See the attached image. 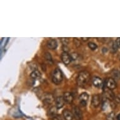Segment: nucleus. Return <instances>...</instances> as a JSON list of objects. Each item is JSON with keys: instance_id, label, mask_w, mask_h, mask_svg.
<instances>
[{"instance_id": "9", "label": "nucleus", "mask_w": 120, "mask_h": 120, "mask_svg": "<svg viewBox=\"0 0 120 120\" xmlns=\"http://www.w3.org/2000/svg\"><path fill=\"white\" fill-rule=\"evenodd\" d=\"M63 98L65 102L68 104L72 103L73 101H74V96L72 93H69V92H66L64 93L63 95Z\"/></svg>"}, {"instance_id": "10", "label": "nucleus", "mask_w": 120, "mask_h": 120, "mask_svg": "<svg viewBox=\"0 0 120 120\" xmlns=\"http://www.w3.org/2000/svg\"><path fill=\"white\" fill-rule=\"evenodd\" d=\"M65 101L64 99L63 96L57 97L55 99V104H56V107L58 109L62 108L64 106Z\"/></svg>"}, {"instance_id": "14", "label": "nucleus", "mask_w": 120, "mask_h": 120, "mask_svg": "<svg viewBox=\"0 0 120 120\" xmlns=\"http://www.w3.org/2000/svg\"><path fill=\"white\" fill-rule=\"evenodd\" d=\"M57 108L56 106H52L49 109V115L51 118H55L57 116Z\"/></svg>"}, {"instance_id": "18", "label": "nucleus", "mask_w": 120, "mask_h": 120, "mask_svg": "<svg viewBox=\"0 0 120 120\" xmlns=\"http://www.w3.org/2000/svg\"><path fill=\"white\" fill-rule=\"evenodd\" d=\"M106 120H115V114L114 112H109L106 116Z\"/></svg>"}, {"instance_id": "11", "label": "nucleus", "mask_w": 120, "mask_h": 120, "mask_svg": "<svg viewBox=\"0 0 120 120\" xmlns=\"http://www.w3.org/2000/svg\"><path fill=\"white\" fill-rule=\"evenodd\" d=\"M47 46L49 49L51 50H55L57 47V42L54 39L49 40L47 42Z\"/></svg>"}, {"instance_id": "5", "label": "nucleus", "mask_w": 120, "mask_h": 120, "mask_svg": "<svg viewBox=\"0 0 120 120\" xmlns=\"http://www.w3.org/2000/svg\"><path fill=\"white\" fill-rule=\"evenodd\" d=\"M101 101H102V98L100 95L94 94L93 95L92 99H91V104L94 108H97L100 105Z\"/></svg>"}, {"instance_id": "12", "label": "nucleus", "mask_w": 120, "mask_h": 120, "mask_svg": "<svg viewBox=\"0 0 120 120\" xmlns=\"http://www.w3.org/2000/svg\"><path fill=\"white\" fill-rule=\"evenodd\" d=\"M92 82L94 86L96 87H99L102 85V80L101 78L97 76H95L92 79Z\"/></svg>"}, {"instance_id": "2", "label": "nucleus", "mask_w": 120, "mask_h": 120, "mask_svg": "<svg viewBox=\"0 0 120 120\" xmlns=\"http://www.w3.org/2000/svg\"><path fill=\"white\" fill-rule=\"evenodd\" d=\"M52 80L55 84H59L63 80V74L59 68L55 69L52 74Z\"/></svg>"}, {"instance_id": "23", "label": "nucleus", "mask_w": 120, "mask_h": 120, "mask_svg": "<svg viewBox=\"0 0 120 120\" xmlns=\"http://www.w3.org/2000/svg\"><path fill=\"white\" fill-rule=\"evenodd\" d=\"M116 42L117 43V45H118V47H120V38H117Z\"/></svg>"}, {"instance_id": "17", "label": "nucleus", "mask_w": 120, "mask_h": 120, "mask_svg": "<svg viewBox=\"0 0 120 120\" xmlns=\"http://www.w3.org/2000/svg\"><path fill=\"white\" fill-rule=\"evenodd\" d=\"M112 76L114 79H120V71H117V70L113 71L112 72Z\"/></svg>"}, {"instance_id": "7", "label": "nucleus", "mask_w": 120, "mask_h": 120, "mask_svg": "<svg viewBox=\"0 0 120 120\" xmlns=\"http://www.w3.org/2000/svg\"><path fill=\"white\" fill-rule=\"evenodd\" d=\"M89 99V95L87 93H82L79 96V102L80 104L83 107L87 105V102Z\"/></svg>"}, {"instance_id": "20", "label": "nucleus", "mask_w": 120, "mask_h": 120, "mask_svg": "<svg viewBox=\"0 0 120 120\" xmlns=\"http://www.w3.org/2000/svg\"><path fill=\"white\" fill-rule=\"evenodd\" d=\"M60 41L63 44V45L67 46L69 42V38H60Z\"/></svg>"}, {"instance_id": "8", "label": "nucleus", "mask_w": 120, "mask_h": 120, "mask_svg": "<svg viewBox=\"0 0 120 120\" xmlns=\"http://www.w3.org/2000/svg\"><path fill=\"white\" fill-rule=\"evenodd\" d=\"M104 96L108 100H114L115 99V95H114V93L112 92V90H110L108 88L104 87Z\"/></svg>"}, {"instance_id": "16", "label": "nucleus", "mask_w": 120, "mask_h": 120, "mask_svg": "<svg viewBox=\"0 0 120 120\" xmlns=\"http://www.w3.org/2000/svg\"><path fill=\"white\" fill-rule=\"evenodd\" d=\"M45 58L46 60L49 62V64L53 63V60H52V57L50 53L49 52H46L45 54Z\"/></svg>"}, {"instance_id": "6", "label": "nucleus", "mask_w": 120, "mask_h": 120, "mask_svg": "<svg viewBox=\"0 0 120 120\" xmlns=\"http://www.w3.org/2000/svg\"><path fill=\"white\" fill-rule=\"evenodd\" d=\"M72 114L76 120H82V112L78 106L73 108Z\"/></svg>"}, {"instance_id": "15", "label": "nucleus", "mask_w": 120, "mask_h": 120, "mask_svg": "<svg viewBox=\"0 0 120 120\" xmlns=\"http://www.w3.org/2000/svg\"><path fill=\"white\" fill-rule=\"evenodd\" d=\"M30 77H32V79H40L41 77V73L38 70H34L30 74Z\"/></svg>"}, {"instance_id": "21", "label": "nucleus", "mask_w": 120, "mask_h": 120, "mask_svg": "<svg viewBox=\"0 0 120 120\" xmlns=\"http://www.w3.org/2000/svg\"><path fill=\"white\" fill-rule=\"evenodd\" d=\"M71 55V57H72V60H77V59H79V55L78 53H72Z\"/></svg>"}, {"instance_id": "4", "label": "nucleus", "mask_w": 120, "mask_h": 120, "mask_svg": "<svg viewBox=\"0 0 120 120\" xmlns=\"http://www.w3.org/2000/svg\"><path fill=\"white\" fill-rule=\"evenodd\" d=\"M61 60L62 62L66 65H69L72 60L71 55L68 52H64L61 54Z\"/></svg>"}, {"instance_id": "19", "label": "nucleus", "mask_w": 120, "mask_h": 120, "mask_svg": "<svg viewBox=\"0 0 120 120\" xmlns=\"http://www.w3.org/2000/svg\"><path fill=\"white\" fill-rule=\"evenodd\" d=\"M88 47L92 50H95L98 48V45L96 43H93V42H89V43H88Z\"/></svg>"}, {"instance_id": "1", "label": "nucleus", "mask_w": 120, "mask_h": 120, "mask_svg": "<svg viewBox=\"0 0 120 120\" xmlns=\"http://www.w3.org/2000/svg\"><path fill=\"white\" fill-rule=\"evenodd\" d=\"M89 80H90V74L86 71L80 72L76 78L77 84L81 87H83L87 84Z\"/></svg>"}, {"instance_id": "3", "label": "nucleus", "mask_w": 120, "mask_h": 120, "mask_svg": "<svg viewBox=\"0 0 120 120\" xmlns=\"http://www.w3.org/2000/svg\"><path fill=\"white\" fill-rule=\"evenodd\" d=\"M116 82L114 81L113 78H108L106 79L105 82H104V87L110 89V90H113L116 87Z\"/></svg>"}, {"instance_id": "22", "label": "nucleus", "mask_w": 120, "mask_h": 120, "mask_svg": "<svg viewBox=\"0 0 120 120\" xmlns=\"http://www.w3.org/2000/svg\"><path fill=\"white\" fill-rule=\"evenodd\" d=\"M74 44L77 46V47H79V46L81 45V41H79V40L77 39V38H74Z\"/></svg>"}, {"instance_id": "25", "label": "nucleus", "mask_w": 120, "mask_h": 120, "mask_svg": "<svg viewBox=\"0 0 120 120\" xmlns=\"http://www.w3.org/2000/svg\"><path fill=\"white\" fill-rule=\"evenodd\" d=\"M116 120H120V113L118 114V116H116Z\"/></svg>"}, {"instance_id": "13", "label": "nucleus", "mask_w": 120, "mask_h": 120, "mask_svg": "<svg viewBox=\"0 0 120 120\" xmlns=\"http://www.w3.org/2000/svg\"><path fill=\"white\" fill-rule=\"evenodd\" d=\"M64 118L65 120H73V114L72 112L70 111L68 109H65L62 112Z\"/></svg>"}, {"instance_id": "24", "label": "nucleus", "mask_w": 120, "mask_h": 120, "mask_svg": "<svg viewBox=\"0 0 120 120\" xmlns=\"http://www.w3.org/2000/svg\"><path fill=\"white\" fill-rule=\"evenodd\" d=\"M81 39H82V40H83V41H87V40L89 39V37H85V38L81 37Z\"/></svg>"}]
</instances>
